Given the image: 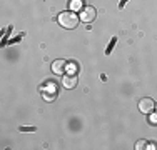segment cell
Here are the masks:
<instances>
[{"label": "cell", "instance_id": "obj_4", "mask_svg": "<svg viewBox=\"0 0 157 150\" xmlns=\"http://www.w3.org/2000/svg\"><path fill=\"white\" fill-rule=\"evenodd\" d=\"M62 85H63L65 88H74V87H77V77H75V75H72V73L63 75Z\"/></svg>", "mask_w": 157, "mask_h": 150}, {"label": "cell", "instance_id": "obj_8", "mask_svg": "<svg viewBox=\"0 0 157 150\" xmlns=\"http://www.w3.org/2000/svg\"><path fill=\"white\" fill-rule=\"evenodd\" d=\"M70 5H72V9H80V0H74Z\"/></svg>", "mask_w": 157, "mask_h": 150}, {"label": "cell", "instance_id": "obj_6", "mask_svg": "<svg viewBox=\"0 0 157 150\" xmlns=\"http://www.w3.org/2000/svg\"><path fill=\"white\" fill-rule=\"evenodd\" d=\"M44 99H45L47 102H52V100H55V93H52V95H48V93H44Z\"/></svg>", "mask_w": 157, "mask_h": 150}, {"label": "cell", "instance_id": "obj_11", "mask_svg": "<svg viewBox=\"0 0 157 150\" xmlns=\"http://www.w3.org/2000/svg\"><path fill=\"white\" fill-rule=\"evenodd\" d=\"M155 107H157V105H155Z\"/></svg>", "mask_w": 157, "mask_h": 150}, {"label": "cell", "instance_id": "obj_2", "mask_svg": "<svg viewBox=\"0 0 157 150\" xmlns=\"http://www.w3.org/2000/svg\"><path fill=\"white\" fill-rule=\"evenodd\" d=\"M97 17V12L94 7H84V10L80 12V20L85 22V24H90V22H94Z\"/></svg>", "mask_w": 157, "mask_h": 150}, {"label": "cell", "instance_id": "obj_1", "mask_svg": "<svg viewBox=\"0 0 157 150\" xmlns=\"http://www.w3.org/2000/svg\"><path fill=\"white\" fill-rule=\"evenodd\" d=\"M80 17L75 12H62L59 13V24L62 25L63 28H75Z\"/></svg>", "mask_w": 157, "mask_h": 150}, {"label": "cell", "instance_id": "obj_5", "mask_svg": "<svg viewBox=\"0 0 157 150\" xmlns=\"http://www.w3.org/2000/svg\"><path fill=\"white\" fill-rule=\"evenodd\" d=\"M65 69H67V63L63 62V60H55V62L52 63V70H54V73H57V75H63Z\"/></svg>", "mask_w": 157, "mask_h": 150}, {"label": "cell", "instance_id": "obj_10", "mask_svg": "<svg viewBox=\"0 0 157 150\" xmlns=\"http://www.w3.org/2000/svg\"><path fill=\"white\" fill-rule=\"evenodd\" d=\"M151 123L152 125H157V115H151Z\"/></svg>", "mask_w": 157, "mask_h": 150}, {"label": "cell", "instance_id": "obj_3", "mask_svg": "<svg viewBox=\"0 0 157 150\" xmlns=\"http://www.w3.org/2000/svg\"><path fill=\"white\" fill-rule=\"evenodd\" d=\"M155 103L152 99H142L139 102V110L142 112V114H151L152 110H154Z\"/></svg>", "mask_w": 157, "mask_h": 150}, {"label": "cell", "instance_id": "obj_9", "mask_svg": "<svg viewBox=\"0 0 157 150\" xmlns=\"http://www.w3.org/2000/svg\"><path fill=\"white\" fill-rule=\"evenodd\" d=\"M75 63H69V65H67V70H69V72H75Z\"/></svg>", "mask_w": 157, "mask_h": 150}, {"label": "cell", "instance_id": "obj_7", "mask_svg": "<svg viewBox=\"0 0 157 150\" xmlns=\"http://www.w3.org/2000/svg\"><path fill=\"white\" fill-rule=\"evenodd\" d=\"M145 145H147V144H145L144 140H139V142H137V144H136V148H137V150H140V148H144Z\"/></svg>", "mask_w": 157, "mask_h": 150}]
</instances>
